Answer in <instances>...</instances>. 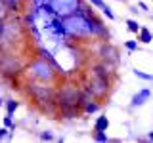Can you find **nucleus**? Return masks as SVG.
<instances>
[{
  "mask_svg": "<svg viewBox=\"0 0 153 143\" xmlns=\"http://www.w3.org/2000/svg\"><path fill=\"white\" fill-rule=\"evenodd\" d=\"M48 2H50L52 8H54L56 15L61 17V19L71 15V13H75L76 10H79V6H80V0H48Z\"/></svg>",
  "mask_w": 153,
  "mask_h": 143,
  "instance_id": "nucleus-1",
  "label": "nucleus"
},
{
  "mask_svg": "<svg viewBox=\"0 0 153 143\" xmlns=\"http://www.w3.org/2000/svg\"><path fill=\"white\" fill-rule=\"evenodd\" d=\"M29 74L33 76V78L36 80H42V82H50L52 78H54V71H52V65H48L44 59H38L35 61L31 67H29Z\"/></svg>",
  "mask_w": 153,
  "mask_h": 143,
  "instance_id": "nucleus-2",
  "label": "nucleus"
},
{
  "mask_svg": "<svg viewBox=\"0 0 153 143\" xmlns=\"http://www.w3.org/2000/svg\"><path fill=\"white\" fill-rule=\"evenodd\" d=\"M107 90H109V80L107 78H102V76H96V80L90 84L88 92L92 94V95H96V97H100V95H103Z\"/></svg>",
  "mask_w": 153,
  "mask_h": 143,
  "instance_id": "nucleus-3",
  "label": "nucleus"
},
{
  "mask_svg": "<svg viewBox=\"0 0 153 143\" xmlns=\"http://www.w3.org/2000/svg\"><path fill=\"white\" fill-rule=\"evenodd\" d=\"M149 97H151V90L143 88L138 94H134V97H132V101H130V107H142V105L146 103Z\"/></svg>",
  "mask_w": 153,
  "mask_h": 143,
  "instance_id": "nucleus-4",
  "label": "nucleus"
},
{
  "mask_svg": "<svg viewBox=\"0 0 153 143\" xmlns=\"http://www.w3.org/2000/svg\"><path fill=\"white\" fill-rule=\"evenodd\" d=\"M109 128V118L102 114V116H98V120L94 122V132H107Z\"/></svg>",
  "mask_w": 153,
  "mask_h": 143,
  "instance_id": "nucleus-5",
  "label": "nucleus"
},
{
  "mask_svg": "<svg viewBox=\"0 0 153 143\" xmlns=\"http://www.w3.org/2000/svg\"><path fill=\"white\" fill-rule=\"evenodd\" d=\"M138 40L140 42H143V44H149V42H153V35L149 31H147V29H140V32H138Z\"/></svg>",
  "mask_w": 153,
  "mask_h": 143,
  "instance_id": "nucleus-6",
  "label": "nucleus"
},
{
  "mask_svg": "<svg viewBox=\"0 0 153 143\" xmlns=\"http://www.w3.org/2000/svg\"><path fill=\"white\" fill-rule=\"evenodd\" d=\"M96 111H100V105L96 103V101H86V103H84V113H86V114H92V113H96Z\"/></svg>",
  "mask_w": 153,
  "mask_h": 143,
  "instance_id": "nucleus-7",
  "label": "nucleus"
},
{
  "mask_svg": "<svg viewBox=\"0 0 153 143\" xmlns=\"http://www.w3.org/2000/svg\"><path fill=\"white\" fill-rule=\"evenodd\" d=\"M17 107H19V101H16V99H8V101H6V111L8 113H16L17 111Z\"/></svg>",
  "mask_w": 153,
  "mask_h": 143,
  "instance_id": "nucleus-8",
  "label": "nucleus"
},
{
  "mask_svg": "<svg viewBox=\"0 0 153 143\" xmlns=\"http://www.w3.org/2000/svg\"><path fill=\"white\" fill-rule=\"evenodd\" d=\"M126 27H128V31H130V32H136V35H138V32H140V25H138V21H134V19H128V21H126Z\"/></svg>",
  "mask_w": 153,
  "mask_h": 143,
  "instance_id": "nucleus-9",
  "label": "nucleus"
},
{
  "mask_svg": "<svg viewBox=\"0 0 153 143\" xmlns=\"http://www.w3.org/2000/svg\"><path fill=\"white\" fill-rule=\"evenodd\" d=\"M124 48H126L128 52L138 50V40H126V42H124Z\"/></svg>",
  "mask_w": 153,
  "mask_h": 143,
  "instance_id": "nucleus-10",
  "label": "nucleus"
},
{
  "mask_svg": "<svg viewBox=\"0 0 153 143\" xmlns=\"http://www.w3.org/2000/svg\"><path fill=\"white\" fill-rule=\"evenodd\" d=\"M134 74L138 76V78H142V80H153V74H147V73H143V71H134Z\"/></svg>",
  "mask_w": 153,
  "mask_h": 143,
  "instance_id": "nucleus-11",
  "label": "nucleus"
},
{
  "mask_svg": "<svg viewBox=\"0 0 153 143\" xmlns=\"http://www.w3.org/2000/svg\"><path fill=\"white\" fill-rule=\"evenodd\" d=\"M94 141H109L107 133H105V132H96L94 133Z\"/></svg>",
  "mask_w": 153,
  "mask_h": 143,
  "instance_id": "nucleus-12",
  "label": "nucleus"
},
{
  "mask_svg": "<svg viewBox=\"0 0 153 143\" xmlns=\"http://www.w3.org/2000/svg\"><path fill=\"white\" fill-rule=\"evenodd\" d=\"M102 12H103V15L107 17L109 21H113V19H115V13L111 12V8H109V6H105V8H102Z\"/></svg>",
  "mask_w": 153,
  "mask_h": 143,
  "instance_id": "nucleus-13",
  "label": "nucleus"
},
{
  "mask_svg": "<svg viewBox=\"0 0 153 143\" xmlns=\"http://www.w3.org/2000/svg\"><path fill=\"white\" fill-rule=\"evenodd\" d=\"M4 126L6 128H13V118H12V113H8L4 116Z\"/></svg>",
  "mask_w": 153,
  "mask_h": 143,
  "instance_id": "nucleus-14",
  "label": "nucleus"
},
{
  "mask_svg": "<svg viewBox=\"0 0 153 143\" xmlns=\"http://www.w3.org/2000/svg\"><path fill=\"white\" fill-rule=\"evenodd\" d=\"M6 29H8L6 21H4V19H0V40L4 38V35H6Z\"/></svg>",
  "mask_w": 153,
  "mask_h": 143,
  "instance_id": "nucleus-15",
  "label": "nucleus"
},
{
  "mask_svg": "<svg viewBox=\"0 0 153 143\" xmlns=\"http://www.w3.org/2000/svg\"><path fill=\"white\" fill-rule=\"evenodd\" d=\"M40 139H44V141H52V139H54V133H52V132H42V133H40Z\"/></svg>",
  "mask_w": 153,
  "mask_h": 143,
  "instance_id": "nucleus-16",
  "label": "nucleus"
},
{
  "mask_svg": "<svg viewBox=\"0 0 153 143\" xmlns=\"http://www.w3.org/2000/svg\"><path fill=\"white\" fill-rule=\"evenodd\" d=\"M90 4H92V6H96V8H100V10H102V8H105V6H107V4H105V2H103V0H90Z\"/></svg>",
  "mask_w": 153,
  "mask_h": 143,
  "instance_id": "nucleus-17",
  "label": "nucleus"
},
{
  "mask_svg": "<svg viewBox=\"0 0 153 143\" xmlns=\"http://www.w3.org/2000/svg\"><path fill=\"white\" fill-rule=\"evenodd\" d=\"M6 13H8V10H6V4L0 0V19H4L6 17Z\"/></svg>",
  "mask_w": 153,
  "mask_h": 143,
  "instance_id": "nucleus-18",
  "label": "nucleus"
},
{
  "mask_svg": "<svg viewBox=\"0 0 153 143\" xmlns=\"http://www.w3.org/2000/svg\"><path fill=\"white\" fill-rule=\"evenodd\" d=\"M46 2H48V0H33V6H35V8H40V6H44Z\"/></svg>",
  "mask_w": 153,
  "mask_h": 143,
  "instance_id": "nucleus-19",
  "label": "nucleus"
},
{
  "mask_svg": "<svg viewBox=\"0 0 153 143\" xmlns=\"http://www.w3.org/2000/svg\"><path fill=\"white\" fill-rule=\"evenodd\" d=\"M6 136H8V128H0V139H4Z\"/></svg>",
  "mask_w": 153,
  "mask_h": 143,
  "instance_id": "nucleus-20",
  "label": "nucleus"
},
{
  "mask_svg": "<svg viewBox=\"0 0 153 143\" xmlns=\"http://www.w3.org/2000/svg\"><path fill=\"white\" fill-rule=\"evenodd\" d=\"M147 137H149V139L153 141V132H151V133H149V136H147Z\"/></svg>",
  "mask_w": 153,
  "mask_h": 143,
  "instance_id": "nucleus-21",
  "label": "nucleus"
},
{
  "mask_svg": "<svg viewBox=\"0 0 153 143\" xmlns=\"http://www.w3.org/2000/svg\"><path fill=\"white\" fill-rule=\"evenodd\" d=\"M2 105H4V99H2V97H0V107H2Z\"/></svg>",
  "mask_w": 153,
  "mask_h": 143,
  "instance_id": "nucleus-22",
  "label": "nucleus"
},
{
  "mask_svg": "<svg viewBox=\"0 0 153 143\" xmlns=\"http://www.w3.org/2000/svg\"><path fill=\"white\" fill-rule=\"evenodd\" d=\"M119 2H123V0H119Z\"/></svg>",
  "mask_w": 153,
  "mask_h": 143,
  "instance_id": "nucleus-23",
  "label": "nucleus"
}]
</instances>
